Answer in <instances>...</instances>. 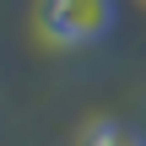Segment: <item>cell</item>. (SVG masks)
Listing matches in <instances>:
<instances>
[{"mask_svg": "<svg viewBox=\"0 0 146 146\" xmlns=\"http://www.w3.org/2000/svg\"><path fill=\"white\" fill-rule=\"evenodd\" d=\"M114 0H38V33L54 49H87L108 38Z\"/></svg>", "mask_w": 146, "mask_h": 146, "instance_id": "1", "label": "cell"}, {"mask_svg": "<svg viewBox=\"0 0 146 146\" xmlns=\"http://www.w3.org/2000/svg\"><path fill=\"white\" fill-rule=\"evenodd\" d=\"M81 146H146V135L130 130V125H119V119H92L81 130Z\"/></svg>", "mask_w": 146, "mask_h": 146, "instance_id": "2", "label": "cell"}]
</instances>
